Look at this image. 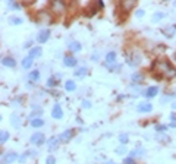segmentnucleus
<instances>
[{"label": "nucleus", "instance_id": "obj_12", "mask_svg": "<svg viewBox=\"0 0 176 164\" xmlns=\"http://www.w3.org/2000/svg\"><path fill=\"white\" fill-rule=\"evenodd\" d=\"M11 117H12V119H11V123H12V126H13V127H19V126H21V119H19V116H16V114H12Z\"/></svg>", "mask_w": 176, "mask_h": 164}, {"label": "nucleus", "instance_id": "obj_6", "mask_svg": "<svg viewBox=\"0 0 176 164\" xmlns=\"http://www.w3.org/2000/svg\"><path fill=\"white\" fill-rule=\"evenodd\" d=\"M63 65H65V66L72 68V66H75V65H76V59H75V57H72V56H65V57H63Z\"/></svg>", "mask_w": 176, "mask_h": 164}, {"label": "nucleus", "instance_id": "obj_13", "mask_svg": "<svg viewBox=\"0 0 176 164\" xmlns=\"http://www.w3.org/2000/svg\"><path fill=\"white\" fill-rule=\"evenodd\" d=\"M106 62L110 65V63H115L116 62V53L115 51H109L107 56H106Z\"/></svg>", "mask_w": 176, "mask_h": 164}, {"label": "nucleus", "instance_id": "obj_10", "mask_svg": "<svg viewBox=\"0 0 176 164\" xmlns=\"http://www.w3.org/2000/svg\"><path fill=\"white\" fill-rule=\"evenodd\" d=\"M2 63L6 66V68H13L15 66V60L12 57H3L2 59Z\"/></svg>", "mask_w": 176, "mask_h": 164}, {"label": "nucleus", "instance_id": "obj_32", "mask_svg": "<svg viewBox=\"0 0 176 164\" xmlns=\"http://www.w3.org/2000/svg\"><path fill=\"white\" fill-rule=\"evenodd\" d=\"M125 151H126V149H125V146H119V148L116 149V152H119V154H122V152L125 154Z\"/></svg>", "mask_w": 176, "mask_h": 164}, {"label": "nucleus", "instance_id": "obj_22", "mask_svg": "<svg viewBox=\"0 0 176 164\" xmlns=\"http://www.w3.org/2000/svg\"><path fill=\"white\" fill-rule=\"evenodd\" d=\"M65 88H66L68 91H73V89L76 88V85H75V82H73V81H68V82H66V85H65Z\"/></svg>", "mask_w": 176, "mask_h": 164}, {"label": "nucleus", "instance_id": "obj_21", "mask_svg": "<svg viewBox=\"0 0 176 164\" xmlns=\"http://www.w3.org/2000/svg\"><path fill=\"white\" fill-rule=\"evenodd\" d=\"M8 139H9V133H8L6 130H2V133H0V142L5 144Z\"/></svg>", "mask_w": 176, "mask_h": 164}, {"label": "nucleus", "instance_id": "obj_31", "mask_svg": "<svg viewBox=\"0 0 176 164\" xmlns=\"http://www.w3.org/2000/svg\"><path fill=\"white\" fill-rule=\"evenodd\" d=\"M9 6H11V8H13V9H19V8H21L19 5H16V3H12V2H9Z\"/></svg>", "mask_w": 176, "mask_h": 164}, {"label": "nucleus", "instance_id": "obj_1", "mask_svg": "<svg viewBox=\"0 0 176 164\" xmlns=\"http://www.w3.org/2000/svg\"><path fill=\"white\" fill-rule=\"evenodd\" d=\"M151 70L158 78H169L170 79V78L176 76V69L167 60H156L151 66Z\"/></svg>", "mask_w": 176, "mask_h": 164}, {"label": "nucleus", "instance_id": "obj_29", "mask_svg": "<svg viewBox=\"0 0 176 164\" xmlns=\"http://www.w3.org/2000/svg\"><path fill=\"white\" fill-rule=\"evenodd\" d=\"M30 78H31V79H37V78H38V70H34V72L30 75Z\"/></svg>", "mask_w": 176, "mask_h": 164}, {"label": "nucleus", "instance_id": "obj_24", "mask_svg": "<svg viewBox=\"0 0 176 164\" xmlns=\"http://www.w3.org/2000/svg\"><path fill=\"white\" fill-rule=\"evenodd\" d=\"M164 16V13H161V12H158V13H156L154 16H153V22H156V21H158V19H161Z\"/></svg>", "mask_w": 176, "mask_h": 164}, {"label": "nucleus", "instance_id": "obj_25", "mask_svg": "<svg viewBox=\"0 0 176 164\" xmlns=\"http://www.w3.org/2000/svg\"><path fill=\"white\" fill-rule=\"evenodd\" d=\"M142 154H144V149H134V151L131 152L132 157H135V155H142Z\"/></svg>", "mask_w": 176, "mask_h": 164}, {"label": "nucleus", "instance_id": "obj_3", "mask_svg": "<svg viewBox=\"0 0 176 164\" xmlns=\"http://www.w3.org/2000/svg\"><path fill=\"white\" fill-rule=\"evenodd\" d=\"M49 37H50V31L49 30H41L40 34H38V37H37V41L38 43H46L49 40Z\"/></svg>", "mask_w": 176, "mask_h": 164}, {"label": "nucleus", "instance_id": "obj_17", "mask_svg": "<svg viewBox=\"0 0 176 164\" xmlns=\"http://www.w3.org/2000/svg\"><path fill=\"white\" fill-rule=\"evenodd\" d=\"M69 49H70L72 51H79V50H81V44H79L78 41H72V43L69 44Z\"/></svg>", "mask_w": 176, "mask_h": 164}, {"label": "nucleus", "instance_id": "obj_36", "mask_svg": "<svg viewBox=\"0 0 176 164\" xmlns=\"http://www.w3.org/2000/svg\"><path fill=\"white\" fill-rule=\"evenodd\" d=\"M142 15H144V11H137V16L138 18H141Z\"/></svg>", "mask_w": 176, "mask_h": 164}, {"label": "nucleus", "instance_id": "obj_27", "mask_svg": "<svg viewBox=\"0 0 176 164\" xmlns=\"http://www.w3.org/2000/svg\"><path fill=\"white\" fill-rule=\"evenodd\" d=\"M119 141H120L122 144H126V141H128V135H120V136H119Z\"/></svg>", "mask_w": 176, "mask_h": 164}, {"label": "nucleus", "instance_id": "obj_35", "mask_svg": "<svg viewBox=\"0 0 176 164\" xmlns=\"http://www.w3.org/2000/svg\"><path fill=\"white\" fill-rule=\"evenodd\" d=\"M164 129H166V126H157V127H156V130H157V132H163Z\"/></svg>", "mask_w": 176, "mask_h": 164}, {"label": "nucleus", "instance_id": "obj_33", "mask_svg": "<svg viewBox=\"0 0 176 164\" xmlns=\"http://www.w3.org/2000/svg\"><path fill=\"white\" fill-rule=\"evenodd\" d=\"M123 163H125V164H135L132 158H125V161H123Z\"/></svg>", "mask_w": 176, "mask_h": 164}, {"label": "nucleus", "instance_id": "obj_38", "mask_svg": "<svg viewBox=\"0 0 176 164\" xmlns=\"http://www.w3.org/2000/svg\"><path fill=\"white\" fill-rule=\"evenodd\" d=\"M175 6H176V2H175Z\"/></svg>", "mask_w": 176, "mask_h": 164}, {"label": "nucleus", "instance_id": "obj_26", "mask_svg": "<svg viewBox=\"0 0 176 164\" xmlns=\"http://www.w3.org/2000/svg\"><path fill=\"white\" fill-rule=\"evenodd\" d=\"M82 107H84V108H90V107H91V103L87 101V100H84V101H82Z\"/></svg>", "mask_w": 176, "mask_h": 164}, {"label": "nucleus", "instance_id": "obj_15", "mask_svg": "<svg viewBox=\"0 0 176 164\" xmlns=\"http://www.w3.org/2000/svg\"><path fill=\"white\" fill-rule=\"evenodd\" d=\"M85 73H87V69H85V68H79V69H76V70L73 72V75H75L76 78H82V76H85Z\"/></svg>", "mask_w": 176, "mask_h": 164}, {"label": "nucleus", "instance_id": "obj_7", "mask_svg": "<svg viewBox=\"0 0 176 164\" xmlns=\"http://www.w3.org/2000/svg\"><path fill=\"white\" fill-rule=\"evenodd\" d=\"M72 136H73V129H69V130L63 132V133L59 136V139H60V141H63V142H68Z\"/></svg>", "mask_w": 176, "mask_h": 164}, {"label": "nucleus", "instance_id": "obj_5", "mask_svg": "<svg viewBox=\"0 0 176 164\" xmlns=\"http://www.w3.org/2000/svg\"><path fill=\"white\" fill-rule=\"evenodd\" d=\"M51 116H53V119H62V116H63V111H62V107H60L59 104H56V106L53 107Z\"/></svg>", "mask_w": 176, "mask_h": 164}, {"label": "nucleus", "instance_id": "obj_16", "mask_svg": "<svg viewBox=\"0 0 176 164\" xmlns=\"http://www.w3.org/2000/svg\"><path fill=\"white\" fill-rule=\"evenodd\" d=\"M51 6H53V9H56L57 12H62V11L65 9V5H63L62 2H53Z\"/></svg>", "mask_w": 176, "mask_h": 164}, {"label": "nucleus", "instance_id": "obj_9", "mask_svg": "<svg viewBox=\"0 0 176 164\" xmlns=\"http://www.w3.org/2000/svg\"><path fill=\"white\" fill-rule=\"evenodd\" d=\"M157 92H158V88H157V87H150V88H147V91H145V97L153 98L154 95H157Z\"/></svg>", "mask_w": 176, "mask_h": 164}, {"label": "nucleus", "instance_id": "obj_8", "mask_svg": "<svg viewBox=\"0 0 176 164\" xmlns=\"http://www.w3.org/2000/svg\"><path fill=\"white\" fill-rule=\"evenodd\" d=\"M151 108H153V106H151L150 103H141V104L138 106V111H139V113H147V111H151Z\"/></svg>", "mask_w": 176, "mask_h": 164}, {"label": "nucleus", "instance_id": "obj_11", "mask_svg": "<svg viewBox=\"0 0 176 164\" xmlns=\"http://www.w3.org/2000/svg\"><path fill=\"white\" fill-rule=\"evenodd\" d=\"M37 56H41V49H40V47H34V49H31L28 57L34 59V57H37Z\"/></svg>", "mask_w": 176, "mask_h": 164}, {"label": "nucleus", "instance_id": "obj_4", "mask_svg": "<svg viewBox=\"0 0 176 164\" xmlns=\"http://www.w3.org/2000/svg\"><path fill=\"white\" fill-rule=\"evenodd\" d=\"M18 158V154H15V152H9V154H6L3 158H2V164H11L12 161H15Z\"/></svg>", "mask_w": 176, "mask_h": 164}, {"label": "nucleus", "instance_id": "obj_23", "mask_svg": "<svg viewBox=\"0 0 176 164\" xmlns=\"http://www.w3.org/2000/svg\"><path fill=\"white\" fill-rule=\"evenodd\" d=\"M134 6H135V2H128V3H125V2H123V8H125L126 11H131Z\"/></svg>", "mask_w": 176, "mask_h": 164}, {"label": "nucleus", "instance_id": "obj_34", "mask_svg": "<svg viewBox=\"0 0 176 164\" xmlns=\"http://www.w3.org/2000/svg\"><path fill=\"white\" fill-rule=\"evenodd\" d=\"M54 82H56V81H54L53 78H50V79H49V87H53V85H56Z\"/></svg>", "mask_w": 176, "mask_h": 164}, {"label": "nucleus", "instance_id": "obj_28", "mask_svg": "<svg viewBox=\"0 0 176 164\" xmlns=\"http://www.w3.org/2000/svg\"><path fill=\"white\" fill-rule=\"evenodd\" d=\"M132 79H134L135 82H139V81H141V75H138V73H134V75H132Z\"/></svg>", "mask_w": 176, "mask_h": 164}, {"label": "nucleus", "instance_id": "obj_30", "mask_svg": "<svg viewBox=\"0 0 176 164\" xmlns=\"http://www.w3.org/2000/svg\"><path fill=\"white\" fill-rule=\"evenodd\" d=\"M54 163H56L54 157H49V158H47V164H54Z\"/></svg>", "mask_w": 176, "mask_h": 164}, {"label": "nucleus", "instance_id": "obj_20", "mask_svg": "<svg viewBox=\"0 0 176 164\" xmlns=\"http://www.w3.org/2000/svg\"><path fill=\"white\" fill-rule=\"evenodd\" d=\"M59 141H60L59 138H51V139L49 141V149H53V148H56Z\"/></svg>", "mask_w": 176, "mask_h": 164}, {"label": "nucleus", "instance_id": "obj_14", "mask_svg": "<svg viewBox=\"0 0 176 164\" xmlns=\"http://www.w3.org/2000/svg\"><path fill=\"white\" fill-rule=\"evenodd\" d=\"M43 125H44V120L40 119V117L31 120V126H32V127H40V126H43Z\"/></svg>", "mask_w": 176, "mask_h": 164}, {"label": "nucleus", "instance_id": "obj_18", "mask_svg": "<svg viewBox=\"0 0 176 164\" xmlns=\"http://www.w3.org/2000/svg\"><path fill=\"white\" fill-rule=\"evenodd\" d=\"M31 65H32V59L27 56V57L22 60V66H24L25 69H30V68H31Z\"/></svg>", "mask_w": 176, "mask_h": 164}, {"label": "nucleus", "instance_id": "obj_2", "mask_svg": "<svg viewBox=\"0 0 176 164\" xmlns=\"http://www.w3.org/2000/svg\"><path fill=\"white\" fill-rule=\"evenodd\" d=\"M44 141H46V138H44V135H43V133H40V132L34 133V135L31 136V139H30V142H31V144H34V145L44 144Z\"/></svg>", "mask_w": 176, "mask_h": 164}, {"label": "nucleus", "instance_id": "obj_37", "mask_svg": "<svg viewBox=\"0 0 176 164\" xmlns=\"http://www.w3.org/2000/svg\"><path fill=\"white\" fill-rule=\"evenodd\" d=\"M106 164H116V163H113V161H107Z\"/></svg>", "mask_w": 176, "mask_h": 164}, {"label": "nucleus", "instance_id": "obj_19", "mask_svg": "<svg viewBox=\"0 0 176 164\" xmlns=\"http://www.w3.org/2000/svg\"><path fill=\"white\" fill-rule=\"evenodd\" d=\"M9 24H12V25H21L22 19L18 18V16H12V18H9Z\"/></svg>", "mask_w": 176, "mask_h": 164}]
</instances>
